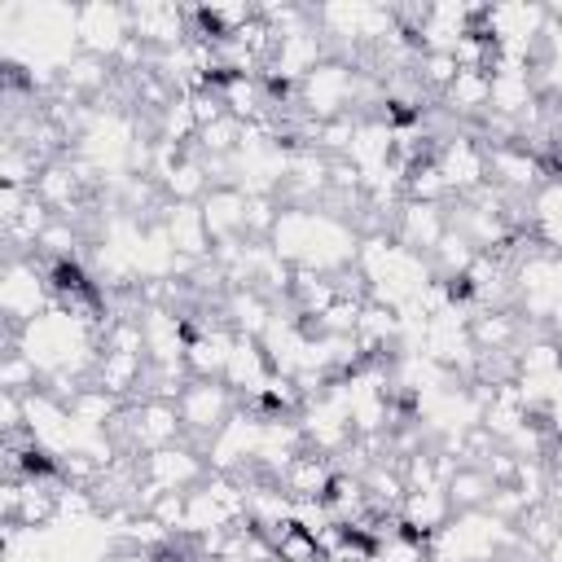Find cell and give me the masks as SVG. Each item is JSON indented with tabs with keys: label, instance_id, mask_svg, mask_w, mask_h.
Listing matches in <instances>:
<instances>
[{
	"label": "cell",
	"instance_id": "cell-1",
	"mask_svg": "<svg viewBox=\"0 0 562 562\" xmlns=\"http://www.w3.org/2000/svg\"><path fill=\"white\" fill-rule=\"evenodd\" d=\"M75 35H79V53L114 61L119 48L132 40V18L119 4H83L75 9Z\"/></svg>",
	"mask_w": 562,
	"mask_h": 562
},
{
	"label": "cell",
	"instance_id": "cell-2",
	"mask_svg": "<svg viewBox=\"0 0 562 562\" xmlns=\"http://www.w3.org/2000/svg\"><path fill=\"white\" fill-rule=\"evenodd\" d=\"M448 233V211L443 202H413L404 198L400 211H395V224H391V237L417 255H430L439 246V237Z\"/></svg>",
	"mask_w": 562,
	"mask_h": 562
},
{
	"label": "cell",
	"instance_id": "cell-3",
	"mask_svg": "<svg viewBox=\"0 0 562 562\" xmlns=\"http://www.w3.org/2000/svg\"><path fill=\"white\" fill-rule=\"evenodd\" d=\"M202 215H206V228L215 241L246 237V193L241 189H211L202 202Z\"/></svg>",
	"mask_w": 562,
	"mask_h": 562
},
{
	"label": "cell",
	"instance_id": "cell-4",
	"mask_svg": "<svg viewBox=\"0 0 562 562\" xmlns=\"http://www.w3.org/2000/svg\"><path fill=\"white\" fill-rule=\"evenodd\" d=\"M443 487H448V501H452V509L461 514V509H483L496 483H492V479H487L479 465H457V474H452Z\"/></svg>",
	"mask_w": 562,
	"mask_h": 562
},
{
	"label": "cell",
	"instance_id": "cell-5",
	"mask_svg": "<svg viewBox=\"0 0 562 562\" xmlns=\"http://www.w3.org/2000/svg\"><path fill=\"white\" fill-rule=\"evenodd\" d=\"M544 505L562 514V474H553V483H549V496H544Z\"/></svg>",
	"mask_w": 562,
	"mask_h": 562
},
{
	"label": "cell",
	"instance_id": "cell-6",
	"mask_svg": "<svg viewBox=\"0 0 562 562\" xmlns=\"http://www.w3.org/2000/svg\"><path fill=\"white\" fill-rule=\"evenodd\" d=\"M422 562H435V558H430V553H426V558H422Z\"/></svg>",
	"mask_w": 562,
	"mask_h": 562
},
{
	"label": "cell",
	"instance_id": "cell-7",
	"mask_svg": "<svg viewBox=\"0 0 562 562\" xmlns=\"http://www.w3.org/2000/svg\"><path fill=\"white\" fill-rule=\"evenodd\" d=\"M496 562H501V558H496Z\"/></svg>",
	"mask_w": 562,
	"mask_h": 562
}]
</instances>
